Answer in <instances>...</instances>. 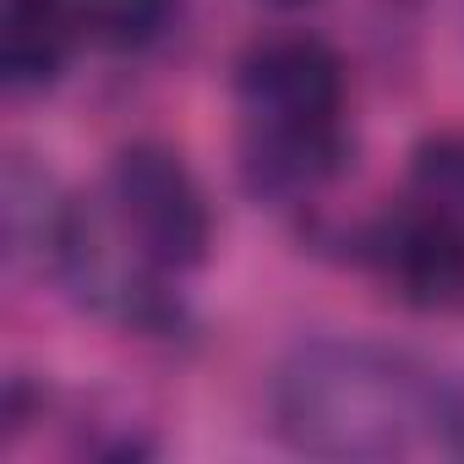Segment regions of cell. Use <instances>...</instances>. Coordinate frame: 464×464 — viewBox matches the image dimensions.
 Returning <instances> with one entry per match:
<instances>
[{"label": "cell", "mask_w": 464, "mask_h": 464, "mask_svg": "<svg viewBox=\"0 0 464 464\" xmlns=\"http://www.w3.org/2000/svg\"><path fill=\"white\" fill-rule=\"evenodd\" d=\"M241 99L268 131H334L344 66L317 39H268L241 61Z\"/></svg>", "instance_id": "3957f363"}, {"label": "cell", "mask_w": 464, "mask_h": 464, "mask_svg": "<svg viewBox=\"0 0 464 464\" xmlns=\"http://www.w3.org/2000/svg\"><path fill=\"white\" fill-rule=\"evenodd\" d=\"M0 213H6V246L12 257H39V263H55L61 257V241L72 229V202H61L55 180L44 169H34L23 153L6 164V202H0Z\"/></svg>", "instance_id": "5b68a950"}, {"label": "cell", "mask_w": 464, "mask_h": 464, "mask_svg": "<svg viewBox=\"0 0 464 464\" xmlns=\"http://www.w3.org/2000/svg\"><path fill=\"white\" fill-rule=\"evenodd\" d=\"M175 6L180 0H88V17H93L104 44L137 50V44H148V39H159L169 28Z\"/></svg>", "instance_id": "52a82bcc"}, {"label": "cell", "mask_w": 464, "mask_h": 464, "mask_svg": "<svg viewBox=\"0 0 464 464\" xmlns=\"http://www.w3.org/2000/svg\"><path fill=\"white\" fill-rule=\"evenodd\" d=\"M66 61V12L44 6H12L6 17V44H0V66H6L12 93L50 88Z\"/></svg>", "instance_id": "8992f818"}, {"label": "cell", "mask_w": 464, "mask_h": 464, "mask_svg": "<svg viewBox=\"0 0 464 464\" xmlns=\"http://www.w3.org/2000/svg\"><path fill=\"white\" fill-rule=\"evenodd\" d=\"M388 274L415 301H448L464 290V224L453 208H420L404 213L388 236Z\"/></svg>", "instance_id": "277c9868"}, {"label": "cell", "mask_w": 464, "mask_h": 464, "mask_svg": "<svg viewBox=\"0 0 464 464\" xmlns=\"http://www.w3.org/2000/svg\"><path fill=\"white\" fill-rule=\"evenodd\" d=\"M437 431H442L448 453H459V459H464V377H459V382H448V388L437 393Z\"/></svg>", "instance_id": "9c48e42d"}, {"label": "cell", "mask_w": 464, "mask_h": 464, "mask_svg": "<svg viewBox=\"0 0 464 464\" xmlns=\"http://www.w3.org/2000/svg\"><path fill=\"white\" fill-rule=\"evenodd\" d=\"M110 208L121 241H131L153 268H197L213 246L208 197L169 148H126L110 169Z\"/></svg>", "instance_id": "7a4b0ae2"}, {"label": "cell", "mask_w": 464, "mask_h": 464, "mask_svg": "<svg viewBox=\"0 0 464 464\" xmlns=\"http://www.w3.org/2000/svg\"><path fill=\"white\" fill-rule=\"evenodd\" d=\"M415 180H420V191H426L437 208L464 202V142H459V137L426 142L420 159H415Z\"/></svg>", "instance_id": "ba28073f"}, {"label": "cell", "mask_w": 464, "mask_h": 464, "mask_svg": "<svg viewBox=\"0 0 464 464\" xmlns=\"http://www.w3.org/2000/svg\"><path fill=\"white\" fill-rule=\"evenodd\" d=\"M274 415L290 448L317 459H393L437 420L431 382L393 350L317 339L279 366Z\"/></svg>", "instance_id": "6da1fadb"}, {"label": "cell", "mask_w": 464, "mask_h": 464, "mask_svg": "<svg viewBox=\"0 0 464 464\" xmlns=\"http://www.w3.org/2000/svg\"><path fill=\"white\" fill-rule=\"evenodd\" d=\"M12 6H44V12H66V0H12Z\"/></svg>", "instance_id": "30bf717a"}]
</instances>
